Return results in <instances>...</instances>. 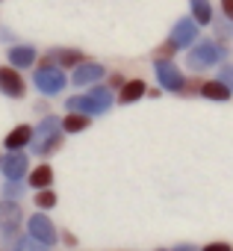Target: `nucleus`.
<instances>
[{
    "mask_svg": "<svg viewBox=\"0 0 233 251\" xmlns=\"http://www.w3.org/2000/svg\"><path fill=\"white\" fill-rule=\"evenodd\" d=\"M30 133H33L30 127H18V130H15L9 139H6V142H9V148H21L24 142H30Z\"/></svg>",
    "mask_w": 233,
    "mask_h": 251,
    "instance_id": "obj_14",
    "label": "nucleus"
},
{
    "mask_svg": "<svg viewBox=\"0 0 233 251\" xmlns=\"http://www.w3.org/2000/svg\"><path fill=\"white\" fill-rule=\"evenodd\" d=\"M177 251H195V248H192V245H180Z\"/></svg>",
    "mask_w": 233,
    "mask_h": 251,
    "instance_id": "obj_22",
    "label": "nucleus"
},
{
    "mask_svg": "<svg viewBox=\"0 0 233 251\" xmlns=\"http://www.w3.org/2000/svg\"><path fill=\"white\" fill-rule=\"evenodd\" d=\"M62 127H65L68 133H77V130L89 127V118H86V115H68V118H65V124H62Z\"/></svg>",
    "mask_w": 233,
    "mask_h": 251,
    "instance_id": "obj_13",
    "label": "nucleus"
},
{
    "mask_svg": "<svg viewBox=\"0 0 233 251\" xmlns=\"http://www.w3.org/2000/svg\"><path fill=\"white\" fill-rule=\"evenodd\" d=\"M201 95L210 98V100H227L230 98V86L224 80H212V83H204L201 86Z\"/></svg>",
    "mask_w": 233,
    "mask_h": 251,
    "instance_id": "obj_6",
    "label": "nucleus"
},
{
    "mask_svg": "<svg viewBox=\"0 0 233 251\" xmlns=\"http://www.w3.org/2000/svg\"><path fill=\"white\" fill-rule=\"evenodd\" d=\"M221 80H224V83H233V68H224V71H221Z\"/></svg>",
    "mask_w": 233,
    "mask_h": 251,
    "instance_id": "obj_21",
    "label": "nucleus"
},
{
    "mask_svg": "<svg viewBox=\"0 0 233 251\" xmlns=\"http://www.w3.org/2000/svg\"><path fill=\"white\" fill-rule=\"evenodd\" d=\"M68 109H86V112H100L103 106L92 98V95H86V98H71L68 100Z\"/></svg>",
    "mask_w": 233,
    "mask_h": 251,
    "instance_id": "obj_11",
    "label": "nucleus"
},
{
    "mask_svg": "<svg viewBox=\"0 0 233 251\" xmlns=\"http://www.w3.org/2000/svg\"><path fill=\"white\" fill-rule=\"evenodd\" d=\"M92 98H94V100H97V103H100L103 109H106V106L112 103V95H109V89H103V86H97V89H92Z\"/></svg>",
    "mask_w": 233,
    "mask_h": 251,
    "instance_id": "obj_16",
    "label": "nucleus"
},
{
    "mask_svg": "<svg viewBox=\"0 0 233 251\" xmlns=\"http://www.w3.org/2000/svg\"><path fill=\"white\" fill-rule=\"evenodd\" d=\"M100 74H103V68H100V65H83V68L74 74V83H77V86H83V83H92V80H97Z\"/></svg>",
    "mask_w": 233,
    "mask_h": 251,
    "instance_id": "obj_10",
    "label": "nucleus"
},
{
    "mask_svg": "<svg viewBox=\"0 0 233 251\" xmlns=\"http://www.w3.org/2000/svg\"><path fill=\"white\" fill-rule=\"evenodd\" d=\"M142 95H145V83H142V80H133V83H127V86L121 89L118 100H121V103H130V100H139Z\"/></svg>",
    "mask_w": 233,
    "mask_h": 251,
    "instance_id": "obj_8",
    "label": "nucleus"
},
{
    "mask_svg": "<svg viewBox=\"0 0 233 251\" xmlns=\"http://www.w3.org/2000/svg\"><path fill=\"white\" fill-rule=\"evenodd\" d=\"M36 83H39L42 92H59V89L65 86V77H62L56 68H42L39 77H36Z\"/></svg>",
    "mask_w": 233,
    "mask_h": 251,
    "instance_id": "obj_4",
    "label": "nucleus"
},
{
    "mask_svg": "<svg viewBox=\"0 0 233 251\" xmlns=\"http://www.w3.org/2000/svg\"><path fill=\"white\" fill-rule=\"evenodd\" d=\"M157 77H160V83H163L165 89H171V92H183V89H186V80H183V74L177 71L174 62L160 59V62H157Z\"/></svg>",
    "mask_w": 233,
    "mask_h": 251,
    "instance_id": "obj_1",
    "label": "nucleus"
},
{
    "mask_svg": "<svg viewBox=\"0 0 233 251\" xmlns=\"http://www.w3.org/2000/svg\"><path fill=\"white\" fill-rule=\"evenodd\" d=\"M204 251H230V245H224V242H212V245H207Z\"/></svg>",
    "mask_w": 233,
    "mask_h": 251,
    "instance_id": "obj_19",
    "label": "nucleus"
},
{
    "mask_svg": "<svg viewBox=\"0 0 233 251\" xmlns=\"http://www.w3.org/2000/svg\"><path fill=\"white\" fill-rule=\"evenodd\" d=\"M50 177H53V172H50V166H39V169L33 172V177H30V183H33V186H47V183H50Z\"/></svg>",
    "mask_w": 233,
    "mask_h": 251,
    "instance_id": "obj_12",
    "label": "nucleus"
},
{
    "mask_svg": "<svg viewBox=\"0 0 233 251\" xmlns=\"http://www.w3.org/2000/svg\"><path fill=\"white\" fill-rule=\"evenodd\" d=\"M24 166H27L24 157H12V160L6 163V175H9V177H18V175L24 172Z\"/></svg>",
    "mask_w": 233,
    "mask_h": 251,
    "instance_id": "obj_15",
    "label": "nucleus"
},
{
    "mask_svg": "<svg viewBox=\"0 0 233 251\" xmlns=\"http://www.w3.org/2000/svg\"><path fill=\"white\" fill-rule=\"evenodd\" d=\"M192 15L198 24H210L212 18V6H210V0H192Z\"/></svg>",
    "mask_w": 233,
    "mask_h": 251,
    "instance_id": "obj_9",
    "label": "nucleus"
},
{
    "mask_svg": "<svg viewBox=\"0 0 233 251\" xmlns=\"http://www.w3.org/2000/svg\"><path fill=\"white\" fill-rule=\"evenodd\" d=\"M36 204H39V207H53V204H56V195H53V192H42V195L36 198Z\"/></svg>",
    "mask_w": 233,
    "mask_h": 251,
    "instance_id": "obj_18",
    "label": "nucleus"
},
{
    "mask_svg": "<svg viewBox=\"0 0 233 251\" xmlns=\"http://www.w3.org/2000/svg\"><path fill=\"white\" fill-rule=\"evenodd\" d=\"M12 59H15V62H21V65H30V62H33V50L21 48V50H15V53H12Z\"/></svg>",
    "mask_w": 233,
    "mask_h": 251,
    "instance_id": "obj_17",
    "label": "nucleus"
},
{
    "mask_svg": "<svg viewBox=\"0 0 233 251\" xmlns=\"http://www.w3.org/2000/svg\"><path fill=\"white\" fill-rule=\"evenodd\" d=\"M198 39V21H177L174 24V30H171V45L174 48H186V45H192Z\"/></svg>",
    "mask_w": 233,
    "mask_h": 251,
    "instance_id": "obj_3",
    "label": "nucleus"
},
{
    "mask_svg": "<svg viewBox=\"0 0 233 251\" xmlns=\"http://www.w3.org/2000/svg\"><path fill=\"white\" fill-rule=\"evenodd\" d=\"M30 227H33V233H36L39 239H45V242H53V236H56V233H53V225H50L45 216H36Z\"/></svg>",
    "mask_w": 233,
    "mask_h": 251,
    "instance_id": "obj_7",
    "label": "nucleus"
},
{
    "mask_svg": "<svg viewBox=\"0 0 233 251\" xmlns=\"http://www.w3.org/2000/svg\"><path fill=\"white\" fill-rule=\"evenodd\" d=\"M218 59H221V50H218L215 45H210V42L198 45V48L189 53V65H192V68H207V65H215Z\"/></svg>",
    "mask_w": 233,
    "mask_h": 251,
    "instance_id": "obj_2",
    "label": "nucleus"
},
{
    "mask_svg": "<svg viewBox=\"0 0 233 251\" xmlns=\"http://www.w3.org/2000/svg\"><path fill=\"white\" fill-rule=\"evenodd\" d=\"M0 86H3V92H9V95H15V98L24 95V83H21V77H18L12 68H0Z\"/></svg>",
    "mask_w": 233,
    "mask_h": 251,
    "instance_id": "obj_5",
    "label": "nucleus"
},
{
    "mask_svg": "<svg viewBox=\"0 0 233 251\" xmlns=\"http://www.w3.org/2000/svg\"><path fill=\"white\" fill-rule=\"evenodd\" d=\"M221 6H224V15L233 21V0H221Z\"/></svg>",
    "mask_w": 233,
    "mask_h": 251,
    "instance_id": "obj_20",
    "label": "nucleus"
}]
</instances>
